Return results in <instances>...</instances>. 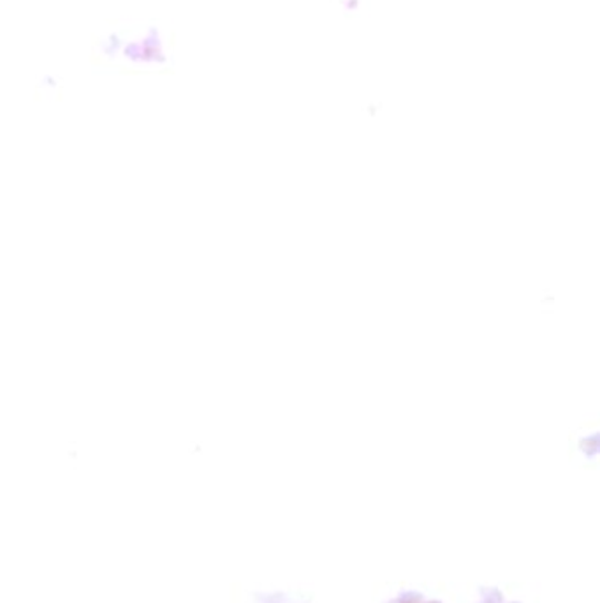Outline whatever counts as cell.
<instances>
[{"label": "cell", "mask_w": 600, "mask_h": 603, "mask_svg": "<svg viewBox=\"0 0 600 603\" xmlns=\"http://www.w3.org/2000/svg\"><path fill=\"white\" fill-rule=\"evenodd\" d=\"M101 66L126 73H155L173 67L172 34L155 22L113 26L94 43Z\"/></svg>", "instance_id": "cell-1"}]
</instances>
